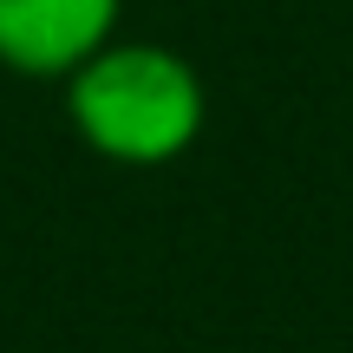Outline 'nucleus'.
Returning a JSON list of instances; mask_svg holds the SVG:
<instances>
[{
	"label": "nucleus",
	"instance_id": "1",
	"mask_svg": "<svg viewBox=\"0 0 353 353\" xmlns=\"http://www.w3.org/2000/svg\"><path fill=\"white\" fill-rule=\"evenodd\" d=\"M65 118L79 144L118 170H164L210 125L203 72L157 39H105L65 72Z\"/></svg>",
	"mask_w": 353,
	"mask_h": 353
},
{
	"label": "nucleus",
	"instance_id": "2",
	"mask_svg": "<svg viewBox=\"0 0 353 353\" xmlns=\"http://www.w3.org/2000/svg\"><path fill=\"white\" fill-rule=\"evenodd\" d=\"M125 0H0V65L20 79H65L118 33Z\"/></svg>",
	"mask_w": 353,
	"mask_h": 353
}]
</instances>
